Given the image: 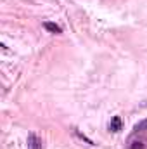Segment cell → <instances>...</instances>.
<instances>
[{
    "label": "cell",
    "instance_id": "cell-2",
    "mask_svg": "<svg viewBox=\"0 0 147 149\" xmlns=\"http://www.w3.org/2000/svg\"><path fill=\"white\" fill-rule=\"evenodd\" d=\"M123 128V121L119 116H112L109 121V132H119Z\"/></svg>",
    "mask_w": 147,
    "mask_h": 149
},
{
    "label": "cell",
    "instance_id": "cell-4",
    "mask_svg": "<svg viewBox=\"0 0 147 149\" xmlns=\"http://www.w3.org/2000/svg\"><path fill=\"white\" fill-rule=\"evenodd\" d=\"M146 130H147V118L146 120H142V121H139V123L133 127V135L142 134V132H146Z\"/></svg>",
    "mask_w": 147,
    "mask_h": 149
},
{
    "label": "cell",
    "instance_id": "cell-3",
    "mask_svg": "<svg viewBox=\"0 0 147 149\" xmlns=\"http://www.w3.org/2000/svg\"><path fill=\"white\" fill-rule=\"evenodd\" d=\"M43 26H45V30H47L49 33H54V35H59V33H62V28H61L59 24H55V23H50V21H47V23H43Z\"/></svg>",
    "mask_w": 147,
    "mask_h": 149
},
{
    "label": "cell",
    "instance_id": "cell-1",
    "mask_svg": "<svg viewBox=\"0 0 147 149\" xmlns=\"http://www.w3.org/2000/svg\"><path fill=\"white\" fill-rule=\"evenodd\" d=\"M28 149H43V142L37 134L28 135Z\"/></svg>",
    "mask_w": 147,
    "mask_h": 149
},
{
    "label": "cell",
    "instance_id": "cell-5",
    "mask_svg": "<svg viewBox=\"0 0 147 149\" xmlns=\"http://www.w3.org/2000/svg\"><path fill=\"white\" fill-rule=\"evenodd\" d=\"M130 149H146L144 148V141H130Z\"/></svg>",
    "mask_w": 147,
    "mask_h": 149
}]
</instances>
